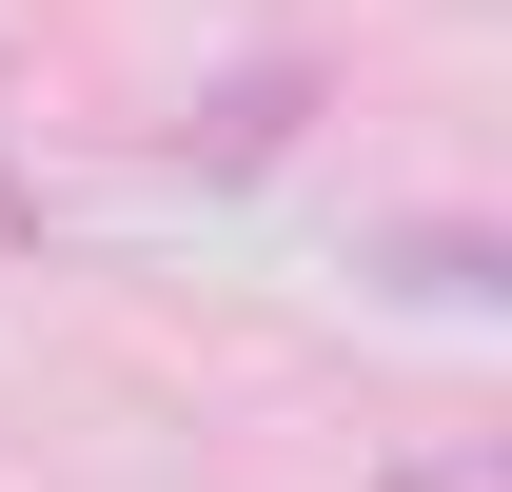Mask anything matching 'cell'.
Returning <instances> with one entry per match:
<instances>
[{"mask_svg": "<svg viewBox=\"0 0 512 492\" xmlns=\"http://www.w3.org/2000/svg\"><path fill=\"white\" fill-rule=\"evenodd\" d=\"M414 492H493V453H453V473H414Z\"/></svg>", "mask_w": 512, "mask_h": 492, "instance_id": "6da1fadb", "label": "cell"}]
</instances>
